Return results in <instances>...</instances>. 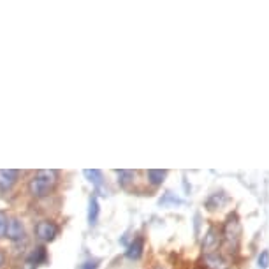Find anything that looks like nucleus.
Masks as SVG:
<instances>
[{"label": "nucleus", "instance_id": "obj_15", "mask_svg": "<svg viewBox=\"0 0 269 269\" xmlns=\"http://www.w3.org/2000/svg\"><path fill=\"white\" fill-rule=\"evenodd\" d=\"M115 172H116V176H118L120 187L125 188L131 181H134V176H135L134 171H125V169H122V171H115Z\"/></svg>", "mask_w": 269, "mask_h": 269}, {"label": "nucleus", "instance_id": "obj_5", "mask_svg": "<svg viewBox=\"0 0 269 269\" xmlns=\"http://www.w3.org/2000/svg\"><path fill=\"white\" fill-rule=\"evenodd\" d=\"M25 236H26V232H25L23 222L16 217L9 218L7 229H5V238L11 239V241H21V239H25Z\"/></svg>", "mask_w": 269, "mask_h": 269}, {"label": "nucleus", "instance_id": "obj_20", "mask_svg": "<svg viewBox=\"0 0 269 269\" xmlns=\"http://www.w3.org/2000/svg\"><path fill=\"white\" fill-rule=\"evenodd\" d=\"M4 264H5V255L2 254V252H0V269L4 268Z\"/></svg>", "mask_w": 269, "mask_h": 269}, {"label": "nucleus", "instance_id": "obj_12", "mask_svg": "<svg viewBox=\"0 0 269 269\" xmlns=\"http://www.w3.org/2000/svg\"><path fill=\"white\" fill-rule=\"evenodd\" d=\"M146 176H148V181L153 187H158V185H162L165 181V178H167V171H157V169H149L148 172H146Z\"/></svg>", "mask_w": 269, "mask_h": 269}, {"label": "nucleus", "instance_id": "obj_17", "mask_svg": "<svg viewBox=\"0 0 269 269\" xmlns=\"http://www.w3.org/2000/svg\"><path fill=\"white\" fill-rule=\"evenodd\" d=\"M99 264H101L99 259H90V261H85L83 264H79L78 269H97Z\"/></svg>", "mask_w": 269, "mask_h": 269}, {"label": "nucleus", "instance_id": "obj_8", "mask_svg": "<svg viewBox=\"0 0 269 269\" xmlns=\"http://www.w3.org/2000/svg\"><path fill=\"white\" fill-rule=\"evenodd\" d=\"M83 174H85V178L88 179L90 183L94 185V188L99 192H102L101 195H106L104 194V176H102V172L99 171V169H85L83 171Z\"/></svg>", "mask_w": 269, "mask_h": 269}, {"label": "nucleus", "instance_id": "obj_1", "mask_svg": "<svg viewBox=\"0 0 269 269\" xmlns=\"http://www.w3.org/2000/svg\"><path fill=\"white\" fill-rule=\"evenodd\" d=\"M56 183H58V172L55 169H41L28 181V192L32 197H48Z\"/></svg>", "mask_w": 269, "mask_h": 269}, {"label": "nucleus", "instance_id": "obj_6", "mask_svg": "<svg viewBox=\"0 0 269 269\" xmlns=\"http://www.w3.org/2000/svg\"><path fill=\"white\" fill-rule=\"evenodd\" d=\"M142 250H144V239H142V236H135L131 243L127 245L125 257L131 259V261H137V259L142 255Z\"/></svg>", "mask_w": 269, "mask_h": 269}, {"label": "nucleus", "instance_id": "obj_3", "mask_svg": "<svg viewBox=\"0 0 269 269\" xmlns=\"http://www.w3.org/2000/svg\"><path fill=\"white\" fill-rule=\"evenodd\" d=\"M35 236H37L41 241H53V239L58 236V232H60V229H58V225L55 224V222H51V220H41V222H37L35 224Z\"/></svg>", "mask_w": 269, "mask_h": 269}, {"label": "nucleus", "instance_id": "obj_21", "mask_svg": "<svg viewBox=\"0 0 269 269\" xmlns=\"http://www.w3.org/2000/svg\"><path fill=\"white\" fill-rule=\"evenodd\" d=\"M157 269H165V268H162V266H158V268Z\"/></svg>", "mask_w": 269, "mask_h": 269}, {"label": "nucleus", "instance_id": "obj_9", "mask_svg": "<svg viewBox=\"0 0 269 269\" xmlns=\"http://www.w3.org/2000/svg\"><path fill=\"white\" fill-rule=\"evenodd\" d=\"M99 213H101V206H99L97 195H90V199H88V213H86V218H88V225H90V227L97 225Z\"/></svg>", "mask_w": 269, "mask_h": 269}, {"label": "nucleus", "instance_id": "obj_18", "mask_svg": "<svg viewBox=\"0 0 269 269\" xmlns=\"http://www.w3.org/2000/svg\"><path fill=\"white\" fill-rule=\"evenodd\" d=\"M7 215L4 213V211H0V238H4L5 236V229H7Z\"/></svg>", "mask_w": 269, "mask_h": 269}, {"label": "nucleus", "instance_id": "obj_10", "mask_svg": "<svg viewBox=\"0 0 269 269\" xmlns=\"http://www.w3.org/2000/svg\"><path fill=\"white\" fill-rule=\"evenodd\" d=\"M218 241H220V238H218V231L215 227H209L208 231H206L204 238H202V250L208 252V254H211V250L217 248Z\"/></svg>", "mask_w": 269, "mask_h": 269}, {"label": "nucleus", "instance_id": "obj_4", "mask_svg": "<svg viewBox=\"0 0 269 269\" xmlns=\"http://www.w3.org/2000/svg\"><path fill=\"white\" fill-rule=\"evenodd\" d=\"M19 171L16 169H0V192L2 194H7L12 190L16 183H18Z\"/></svg>", "mask_w": 269, "mask_h": 269}, {"label": "nucleus", "instance_id": "obj_2", "mask_svg": "<svg viewBox=\"0 0 269 269\" xmlns=\"http://www.w3.org/2000/svg\"><path fill=\"white\" fill-rule=\"evenodd\" d=\"M224 239L225 243L229 245L231 248H234L232 252H236V248H238V243H239V236H241V224H239V218L236 213L229 215L227 220H225L224 224Z\"/></svg>", "mask_w": 269, "mask_h": 269}, {"label": "nucleus", "instance_id": "obj_7", "mask_svg": "<svg viewBox=\"0 0 269 269\" xmlns=\"http://www.w3.org/2000/svg\"><path fill=\"white\" fill-rule=\"evenodd\" d=\"M227 201H229V197L224 190L213 192V194L209 195V197L204 201V208L208 209V211H217V209H220Z\"/></svg>", "mask_w": 269, "mask_h": 269}, {"label": "nucleus", "instance_id": "obj_11", "mask_svg": "<svg viewBox=\"0 0 269 269\" xmlns=\"http://www.w3.org/2000/svg\"><path fill=\"white\" fill-rule=\"evenodd\" d=\"M204 266L208 269H227V262H225L224 257H220L218 254H206Z\"/></svg>", "mask_w": 269, "mask_h": 269}, {"label": "nucleus", "instance_id": "obj_19", "mask_svg": "<svg viewBox=\"0 0 269 269\" xmlns=\"http://www.w3.org/2000/svg\"><path fill=\"white\" fill-rule=\"evenodd\" d=\"M199 227H201V215H195V236H199Z\"/></svg>", "mask_w": 269, "mask_h": 269}, {"label": "nucleus", "instance_id": "obj_16", "mask_svg": "<svg viewBox=\"0 0 269 269\" xmlns=\"http://www.w3.org/2000/svg\"><path fill=\"white\" fill-rule=\"evenodd\" d=\"M257 266H259L261 269H268V268H269V252H268V250H262L261 254H259Z\"/></svg>", "mask_w": 269, "mask_h": 269}, {"label": "nucleus", "instance_id": "obj_13", "mask_svg": "<svg viewBox=\"0 0 269 269\" xmlns=\"http://www.w3.org/2000/svg\"><path fill=\"white\" fill-rule=\"evenodd\" d=\"M46 259H48V254H46V248L44 247H37L28 257V264L32 266H39V264H44Z\"/></svg>", "mask_w": 269, "mask_h": 269}, {"label": "nucleus", "instance_id": "obj_14", "mask_svg": "<svg viewBox=\"0 0 269 269\" xmlns=\"http://www.w3.org/2000/svg\"><path fill=\"white\" fill-rule=\"evenodd\" d=\"M181 199L178 197L176 194H172V192H165L164 195L160 197V201H158V204L160 206H164V208H169V206H178V204H181Z\"/></svg>", "mask_w": 269, "mask_h": 269}]
</instances>
